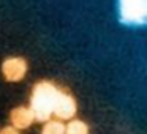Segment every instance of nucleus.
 <instances>
[{
	"label": "nucleus",
	"mask_w": 147,
	"mask_h": 134,
	"mask_svg": "<svg viewBox=\"0 0 147 134\" xmlns=\"http://www.w3.org/2000/svg\"><path fill=\"white\" fill-rule=\"evenodd\" d=\"M57 87L52 82L48 80H41V82L35 84L32 90V96H30V106L29 109L32 111L35 121H45L51 120L52 117V109H54L55 98L59 95Z\"/></svg>",
	"instance_id": "f257e3e1"
},
{
	"label": "nucleus",
	"mask_w": 147,
	"mask_h": 134,
	"mask_svg": "<svg viewBox=\"0 0 147 134\" xmlns=\"http://www.w3.org/2000/svg\"><path fill=\"white\" fill-rule=\"evenodd\" d=\"M119 17L125 25H144L147 21V0H119Z\"/></svg>",
	"instance_id": "f03ea898"
},
{
	"label": "nucleus",
	"mask_w": 147,
	"mask_h": 134,
	"mask_svg": "<svg viewBox=\"0 0 147 134\" xmlns=\"http://www.w3.org/2000/svg\"><path fill=\"white\" fill-rule=\"evenodd\" d=\"M78 112V104L74 98L67 93L65 90H59V95L55 98L54 109H52V115L57 117V120H71Z\"/></svg>",
	"instance_id": "7ed1b4c3"
},
{
	"label": "nucleus",
	"mask_w": 147,
	"mask_h": 134,
	"mask_svg": "<svg viewBox=\"0 0 147 134\" xmlns=\"http://www.w3.org/2000/svg\"><path fill=\"white\" fill-rule=\"evenodd\" d=\"M27 73V63L21 57L7 58L2 65V74L8 82H19Z\"/></svg>",
	"instance_id": "20e7f679"
},
{
	"label": "nucleus",
	"mask_w": 147,
	"mask_h": 134,
	"mask_svg": "<svg viewBox=\"0 0 147 134\" xmlns=\"http://www.w3.org/2000/svg\"><path fill=\"white\" fill-rule=\"evenodd\" d=\"M10 121H11V126H13L14 129L21 131V129H27V128L35 121V118H33V114L29 107L19 106V107H14L13 111H11Z\"/></svg>",
	"instance_id": "39448f33"
},
{
	"label": "nucleus",
	"mask_w": 147,
	"mask_h": 134,
	"mask_svg": "<svg viewBox=\"0 0 147 134\" xmlns=\"http://www.w3.org/2000/svg\"><path fill=\"white\" fill-rule=\"evenodd\" d=\"M65 133V123L62 120H48L45 121L41 128V134H63Z\"/></svg>",
	"instance_id": "423d86ee"
},
{
	"label": "nucleus",
	"mask_w": 147,
	"mask_h": 134,
	"mask_svg": "<svg viewBox=\"0 0 147 134\" xmlns=\"http://www.w3.org/2000/svg\"><path fill=\"white\" fill-rule=\"evenodd\" d=\"M63 134H89V126L82 120H70L68 125H65Z\"/></svg>",
	"instance_id": "0eeeda50"
},
{
	"label": "nucleus",
	"mask_w": 147,
	"mask_h": 134,
	"mask_svg": "<svg viewBox=\"0 0 147 134\" xmlns=\"http://www.w3.org/2000/svg\"><path fill=\"white\" fill-rule=\"evenodd\" d=\"M0 134H21L18 129H14L13 126H3L0 129Z\"/></svg>",
	"instance_id": "6e6552de"
}]
</instances>
